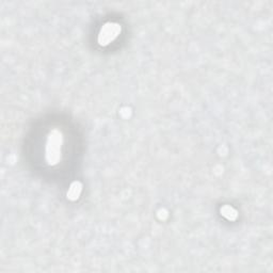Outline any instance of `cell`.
Instances as JSON below:
<instances>
[{"label": "cell", "instance_id": "277c9868", "mask_svg": "<svg viewBox=\"0 0 273 273\" xmlns=\"http://www.w3.org/2000/svg\"><path fill=\"white\" fill-rule=\"evenodd\" d=\"M221 214L223 217H225L228 220H235L237 218V211L228 205H224L221 208Z\"/></svg>", "mask_w": 273, "mask_h": 273}, {"label": "cell", "instance_id": "6da1fadb", "mask_svg": "<svg viewBox=\"0 0 273 273\" xmlns=\"http://www.w3.org/2000/svg\"><path fill=\"white\" fill-rule=\"evenodd\" d=\"M63 136L60 130L53 129L50 132L46 143V161L50 166H56L62 157Z\"/></svg>", "mask_w": 273, "mask_h": 273}, {"label": "cell", "instance_id": "7a4b0ae2", "mask_svg": "<svg viewBox=\"0 0 273 273\" xmlns=\"http://www.w3.org/2000/svg\"><path fill=\"white\" fill-rule=\"evenodd\" d=\"M121 31H122V28H121V26L118 23H112V22L106 23L99 30V38H97L99 44L100 46L109 45L111 42H113L118 38Z\"/></svg>", "mask_w": 273, "mask_h": 273}, {"label": "cell", "instance_id": "3957f363", "mask_svg": "<svg viewBox=\"0 0 273 273\" xmlns=\"http://www.w3.org/2000/svg\"><path fill=\"white\" fill-rule=\"evenodd\" d=\"M81 190H82V186L79 181L73 183L68 191V199H71V201H76V199H78V198L80 197Z\"/></svg>", "mask_w": 273, "mask_h": 273}]
</instances>
